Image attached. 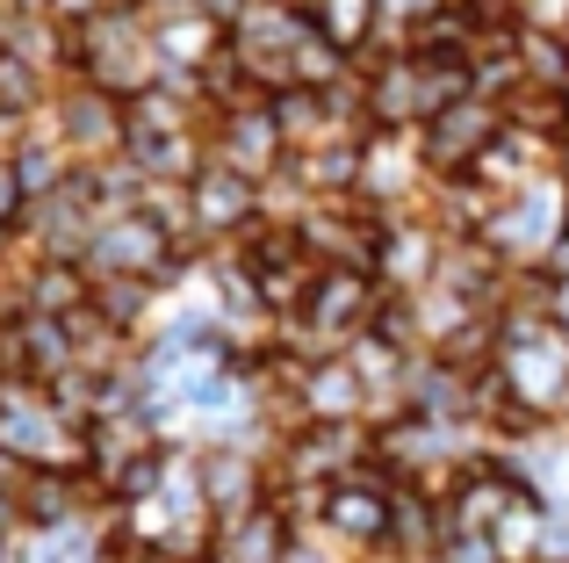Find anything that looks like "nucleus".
I'll use <instances>...</instances> for the list:
<instances>
[{
  "mask_svg": "<svg viewBox=\"0 0 569 563\" xmlns=\"http://www.w3.org/2000/svg\"><path fill=\"white\" fill-rule=\"evenodd\" d=\"M490 130H498V116L483 109V101H455V109L432 116V159H476L490 145Z\"/></svg>",
  "mask_w": 569,
  "mask_h": 563,
  "instance_id": "obj_1",
  "label": "nucleus"
},
{
  "mask_svg": "<svg viewBox=\"0 0 569 563\" xmlns=\"http://www.w3.org/2000/svg\"><path fill=\"white\" fill-rule=\"evenodd\" d=\"M246 203H252L246 174H231V167H202V181H194V217H202V225H231Z\"/></svg>",
  "mask_w": 569,
  "mask_h": 563,
  "instance_id": "obj_2",
  "label": "nucleus"
},
{
  "mask_svg": "<svg viewBox=\"0 0 569 563\" xmlns=\"http://www.w3.org/2000/svg\"><path fill=\"white\" fill-rule=\"evenodd\" d=\"M382 492H368V484H353V492H332V521L347 527V535H382Z\"/></svg>",
  "mask_w": 569,
  "mask_h": 563,
  "instance_id": "obj_3",
  "label": "nucleus"
},
{
  "mask_svg": "<svg viewBox=\"0 0 569 563\" xmlns=\"http://www.w3.org/2000/svg\"><path fill=\"white\" fill-rule=\"evenodd\" d=\"M368 304V289H361V275H325V282H310V310L318 318H353V310Z\"/></svg>",
  "mask_w": 569,
  "mask_h": 563,
  "instance_id": "obj_4",
  "label": "nucleus"
},
{
  "mask_svg": "<svg viewBox=\"0 0 569 563\" xmlns=\"http://www.w3.org/2000/svg\"><path fill=\"white\" fill-rule=\"evenodd\" d=\"M80 275H72V268H51V275H43V289H37V304L43 310H72V304H80Z\"/></svg>",
  "mask_w": 569,
  "mask_h": 563,
  "instance_id": "obj_5",
  "label": "nucleus"
},
{
  "mask_svg": "<svg viewBox=\"0 0 569 563\" xmlns=\"http://www.w3.org/2000/svg\"><path fill=\"white\" fill-rule=\"evenodd\" d=\"M29 95H37V80H29V72L0 51V101H8V109H29Z\"/></svg>",
  "mask_w": 569,
  "mask_h": 563,
  "instance_id": "obj_6",
  "label": "nucleus"
},
{
  "mask_svg": "<svg viewBox=\"0 0 569 563\" xmlns=\"http://www.w3.org/2000/svg\"><path fill=\"white\" fill-rule=\"evenodd\" d=\"M72 8H94V0H72Z\"/></svg>",
  "mask_w": 569,
  "mask_h": 563,
  "instance_id": "obj_7",
  "label": "nucleus"
}]
</instances>
